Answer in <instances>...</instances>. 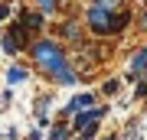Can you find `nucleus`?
<instances>
[{
	"label": "nucleus",
	"mask_w": 147,
	"mask_h": 140,
	"mask_svg": "<svg viewBox=\"0 0 147 140\" xmlns=\"http://www.w3.org/2000/svg\"><path fill=\"white\" fill-rule=\"evenodd\" d=\"M26 140H42V134H39V130H30V137Z\"/></svg>",
	"instance_id": "obj_18"
},
{
	"label": "nucleus",
	"mask_w": 147,
	"mask_h": 140,
	"mask_svg": "<svg viewBox=\"0 0 147 140\" xmlns=\"http://www.w3.org/2000/svg\"><path fill=\"white\" fill-rule=\"evenodd\" d=\"M33 111H36V121H39V127H46V124H49V101H46V98H39Z\"/></svg>",
	"instance_id": "obj_10"
},
{
	"label": "nucleus",
	"mask_w": 147,
	"mask_h": 140,
	"mask_svg": "<svg viewBox=\"0 0 147 140\" xmlns=\"http://www.w3.org/2000/svg\"><path fill=\"white\" fill-rule=\"evenodd\" d=\"M127 82H144L147 78V46H137L134 52H131V62H127Z\"/></svg>",
	"instance_id": "obj_4"
},
{
	"label": "nucleus",
	"mask_w": 147,
	"mask_h": 140,
	"mask_svg": "<svg viewBox=\"0 0 147 140\" xmlns=\"http://www.w3.org/2000/svg\"><path fill=\"white\" fill-rule=\"evenodd\" d=\"M101 140H118V137H101Z\"/></svg>",
	"instance_id": "obj_19"
},
{
	"label": "nucleus",
	"mask_w": 147,
	"mask_h": 140,
	"mask_svg": "<svg viewBox=\"0 0 147 140\" xmlns=\"http://www.w3.org/2000/svg\"><path fill=\"white\" fill-rule=\"evenodd\" d=\"M33 3H36V10H39L42 16H49V13L59 10V0H33Z\"/></svg>",
	"instance_id": "obj_11"
},
{
	"label": "nucleus",
	"mask_w": 147,
	"mask_h": 140,
	"mask_svg": "<svg viewBox=\"0 0 147 140\" xmlns=\"http://www.w3.org/2000/svg\"><path fill=\"white\" fill-rule=\"evenodd\" d=\"M16 23H20L23 29H26L30 36H33V33H39V29H42V23H46V16H42L39 10H23V13H20V20H16Z\"/></svg>",
	"instance_id": "obj_7"
},
{
	"label": "nucleus",
	"mask_w": 147,
	"mask_h": 140,
	"mask_svg": "<svg viewBox=\"0 0 147 140\" xmlns=\"http://www.w3.org/2000/svg\"><path fill=\"white\" fill-rule=\"evenodd\" d=\"M26 78H30V72L23 65H10L7 68V88H16V85H23Z\"/></svg>",
	"instance_id": "obj_9"
},
{
	"label": "nucleus",
	"mask_w": 147,
	"mask_h": 140,
	"mask_svg": "<svg viewBox=\"0 0 147 140\" xmlns=\"http://www.w3.org/2000/svg\"><path fill=\"white\" fill-rule=\"evenodd\" d=\"M134 98H147V82H137V88H134Z\"/></svg>",
	"instance_id": "obj_16"
},
{
	"label": "nucleus",
	"mask_w": 147,
	"mask_h": 140,
	"mask_svg": "<svg viewBox=\"0 0 147 140\" xmlns=\"http://www.w3.org/2000/svg\"><path fill=\"white\" fill-rule=\"evenodd\" d=\"M121 0H88V7H98V10H118Z\"/></svg>",
	"instance_id": "obj_12"
},
{
	"label": "nucleus",
	"mask_w": 147,
	"mask_h": 140,
	"mask_svg": "<svg viewBox=\"0 0 147 140\" xmlns=\"http://www.w3.org/2000/svg\"><path fill=\"white\" fill-rule=\"evenodd\" d=\"M118 88H121V82H118V78H108V82H101V91H105L108 98H111V94H118Z\"/></svg>",
	"instance_id": "obj_13"
},
{
	"label": "nucleus",
	"mask_w": 147,
	"mask_h": 140,
	"mask_svg": "<svg viewBox=\"0 0 147 140\" xmlns=\"http://www.w3.org/2000/svg\"><path fill=\"white\" fill-rule=\"evenodd\" d=\"M26 52H30L33 65H36L53 85H75V82H79V72H75V65L69 62L65 46H62L59 39H53V36H39V39L30 42Z\"/></svg>",
	"instance_id": "obj_1"
},
{
	"label": "nucleus",
	"mask_w": 147,
	"mask_h": 140,
	"mask_svg": "<svg viewBox=\"0 0 147 140\" xmlns=\"http://www.w3.org/2000/svg\"><path fill=\"white\" fill-rule=\"evenodd\" d=\"M7 16H10V3H7V0H0V23H3Z\"/></svg>",
	"instance_id": "obj_17"
},
{
	"label": "nucleus",
	"mask_w": 147,
	"mask_h": 140,
	"mask_svg": "<svg viewBox=\"0 0 147 140\" xmlns=\"http://www.w3.org/2000/svg\"><path fill=\"white\" fill-rule=\"evenodd\" d=\"M95 108V91H79L72 101L65 104L62 111H59V117H75V114H82V111H92Z\"/></svg>",
	"instance_id": "obj_5"
},
{
	"label": "nucleus",
	"mask_w": 147,
	"mask_h": 140,
	"mask_svg": "<svg viewBox=\"0 0 147 140\" xmlns=\"http://www.w3.org/2000/svg\"><path fill=\"white\" fill-rule=\"evenodd\" d=\"M62 36L75 39V36H79V23H62Z\"/></svg>",
	"instance_id": "obj_14"
},
{
	"label": "nucleus",
	"mask_w": 147,
	"mask_h": 140,
	"mask_svg": "<svg viewBox=\"0 0 147 140\" xmlns=\"http://www.w3.org/2000/svg\"><path fill=\"white\" fill-rule=\"evenodd\" d=\"M105 114H108V108L82 111V114H75V117H72V130H75V134H82V130H88V127H98L101 121H105Z\"/></svg>",
	"instance_id": "obj_6"
},
{
	"label": "nucleus",
	"mask_w": 147,
	"mask_h": 140,
	"mask_svg": "<svg viewBox=\"0 0 147 140\" xmlns=\"http://www.w3.org/2000/svg\"><path fill=\"white\" fill-rule=\"evenodd\" d=\"M98 137V127H88V130H82V134H75L72 140H95Z\"/></svg>",
	"instance_id": "obj_15"
},
{
	"label": "nucleus",
	"mask_w": 147,
	"mask_h": 140,
	"mask_svg": "<svg viewBox=\"0 0 147 140\" xmlns=\"http://www.w3.org/2000/svg\"><path fill=\"white\" fill-rule=\"evenodd\" d=\"M85 26H88L92 36H115V33L127 29L131 26V10H98V7H88L85 10Z\"/></svg>",
	"instance_id": "obj_2"
},
{
	"label": "nucleus",
	"mask_w": 147,
	"mask_h": 140,
	"mask_svg": "<svg viewBox=\"0 0 147 140\" xmlns=\"http://www.w3.org/2000/svg\"><path fill=\"white\" fill-rule=\"evenodd\" d=\"M72 137H75L72 124H62V121H56V124L49 127V134H46V140H72Z\"/></svg>",
	"instance_id": "obj_8"
},
{
	"label": "nucleus",
	"mask_w": 147,
	"mask_h": 140,
	"mask_svg": "<svg viewBox=\"0 0 147 140\" xmlns=\"http://www.w3.org/2000/svg\"><path fill=\"white\" fill-rule=\"evenodd\" d=\"M30 42H33V39H30V33L23 29L20 23H10V26L3 29V39H0V49H3L7 56H20L23 49H30Z\"/></svg>",
	"instance_id": "obj_3"
}]
</instances>
